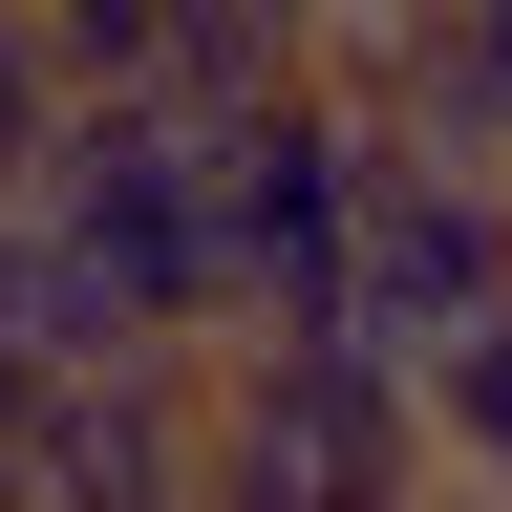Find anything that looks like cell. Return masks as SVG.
<instances>
[{
    "label": "cell",
    "mask_w": 512,
    "mask_h": 512,
    "mask_svg": "<svg viewBox=\"0 0 512 512\" xmlns=\"http://www.w3.org/2000/svg\"><path fill=\"white\" fill-rule=\"evenodd\" d=\"M342 320L384 363L512 320V171H448V150H363V214H342Z\"/></svg>",
    "instance_id": "5"
},
{
    "label": "cell",
    "mask_w": 512,
    "mask_h": 512,
    "mask_svg": "<svg viewBox=\"0 0 512 512\" xmlns=\"http://www.w3.org/2000/svg\"><path fill=\"white\" fill-rule=\"evenodd\" d=\"M427 470H448V491H512V320L427 342Z\"/></svg>",
    "instance_id": "9"
},
{
    "label": "cell",
    "mask_w": 512,
    "mask_h": 512,
    "mask_svg": "<svg viewBox=\"0 0 512 512\" xmlns=\"http://www.w3.org/2000/svg\"><path fill=\"white\" fill-rule=\"evenodd\" d=\"M0 491L22 512H214V342L43 363L22 427H0Z\"/></svg>",
    "instance_id": "3"
},
{
    "label": "cell",
    "mask_w": 512,
    "mask_h": 512,
    "mask_svg": "<svg viewBox=\"0 0 512 512\" xmlns=\"http://www.w3.org/2000/svg\"><path fill=\"white\" fill-rule=\"evenodd\" d=\"M363 150H384V128H363L342 86H278V107L214 128V235H235V320H214V342H256V320H342Z\"/></svg>",
    "instance_id": "4"
},
{
    "label": "cell",
    "mask_w": 512,
    "mask_h": 512,
    "mask_svg": "<svg viewBox=\"0 0 512 512\" xmlns=\"http://www.w3.org/2000/svg\"><path fill=\"white\" fill-rule=\"evenodd\" d=\"M150 86L171 107H278V86H320V0H171V43H150Z\"/></svg>",
    "instance_id": "7"
},
{
    "label": "cell",
    "mask_w": 512,
    "mask_h": 512,
    "mask_svg": "<svg viewBox=\"0 0 512 512\" xmlns=\"http://www.w3.org/2000/svg\"><path fill=\"white\" fill-rule=\"evenodd\" d=\"M363 491H427V363H384L363 320L214 342V512H363Z\"/></svg>",
    "instance_id": "1"
},
{
    "label": "cell",
    "mask_w": 512,
    "mask_h": 512,
    "mask_svg": "<svg viewBox=\"0 0 512 512\" xmlns=\"http://www.w3.org/2000/svg\"><path fill=\"white\" fill-rule=\"evenodd\" d=\"M384 150H448V171H512V0H470L406 86H384Z\"/></svg>",
    "instance_id": "8"
},
{
    "label": "cell",
    "mask_w": 512,
    "mask_h": 512,
    "mask_svg": "<svg viewBox=\"0 0 512 512\" xmlns=\"http://www.w3.org/2000/svg\"><path fill=\"white\" fill-rule=\"evenodd\" d=\"M43 214L128 278V320L150 342H214L235 320V235H214V107H171V86H86L43 128Z\"/></svg>",
    "instance_id": "2"
},
{
    "label": "cell",
    "mask_w": 512,
    "mask_h": 512,
    "mask_svg": "<svg viewBox=\"0 0 512 512\" xmlns=\"http://www.w3.org/2000/svg\"><path fill=\"white\" fill-rule=\"evenodd\" d=\"M0 342H22V363H107V342H150V320H128V278L43 214V192H0Z\"/></svg>",
    "instance_id": "6"
},
{
    "label": "cell",
    "mask_w": 512,
    "mask_h": 512,
    "mask_svg": "<svg viewBox=\"0 0 512 512\" xmlns=\"http://www.w3.org/2000/svg\"><path fill=\"white\" fill-rule=\"evenodd\" d=\"M64 107H86V86H64V43L0 0V192H43V128H64Z\"/></svg>",
    "instance_id": "10"
},
{
    "label": "cell",
    "mask_w": 512,
    "mask_h": 512,
    "mask_svg": "<svg viewBox=\"0 0 512 512\" xmlns=\"http://www.w3.org/2000/svg\"><path fill=\"white\" fill-rule=\"evenodd\" d=\"M22 22H43V0H22Z\"/></svg>",
    "instance_id": "12"
},
{
    "label": "cell",
    "mask_w": 512,
    "mask_h": 512,
    "mask_svg": "<svg viewBox=\"0 0 512 512\" xmlns=\"http://www.w3.org/2000/svg\"><path fill=\"white\" fill-rule=\"evenodd\" d=\"M43 43H64V86H150L171 0H43Z\"/></svg>",
    "instance_id": "11"
}]
</instances>
